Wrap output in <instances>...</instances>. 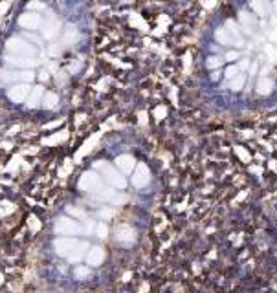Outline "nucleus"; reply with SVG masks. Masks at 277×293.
I'll use <instances>...</instances> for the list:
<instances>
[{
  "mask_svg": "<svg viewBox=\"0 0 277 293\" xmlns=\"http://www.w3.org/2000/svg\"><path fill=\"white\" fill-rule=\"evenodd\" d=\"M97 141H99V134H94L92 138H88V140H86L85 143H83L81 149L77 150V154H76V158H74V161H76V163H81V158L85 156V154H88L92 149H94V145H96Z\"/></svg>",
  "mask_w": 277,
  "mask_h": 293,
  "instance_id": "f257e3e1",
  "label": "nucleus"
},
{
  "mask_svg": "<svg viewBox=\"0 0 277 293\" xmlns=\"http://www.w3.org/2000/svg\"><path fill=\"white\" fill-rule=\"evenodd\" d=\"M76 247H77V242L68 240V238H61V240L55 242V249H57V253L62 257H68Z\"/></svg>",
  "mask_w": 277,
  "mask_h": 293,
  "instance_id": "f03ea898",
  "label": "nucleus"
},
{
  "mask_svg": "<svg viewBox=\"0 0 277 293\" xmlns=\"http://www.w3.org/2000/svg\"><path fill=\"white\" fill-rule=\"evenodd\" d=\"M105 259V251L101 249V247H92L90 253L86 255V260H88V264L90 266H99Z\"/></svg>",
  "mask_w": 277,
  "mask_h": 293,
  "instance_id": "7ed1b4c3",
  "label": "nucleus"
},
{
  "mask_svg": "<svg viewBox=\"0 0 277 293\" xmlns=\"http://www.w3.org/2000/svg\"><path fill=\"white\" fill-rule=\"evenodd\" d=\"M68 140V132L66 130H59V132H55L53 136H50V138H44L43 140V145H48V147H55V145L62 143V141Z\"/></svg>",
  "mask_w": 277,
  "mask_h": 293,
  "instance_id": "20e7f679",
  "label": "nucleus"
},
{
  "mask_svg": "<svg viewBox=\"0 0 277 293\" xmlns=\"http://www.w3.org/2000/svg\"><path fill=\"white\" fill-rule=\"evenodd\" d=\"M43 103H44V108H48V110H53L59 103V96L55 92H46L43 97Z\"/></svg>",
  "mask_w": 277,
  "mask_h": 293,
  "instance_id": "39448f33",
  "label": "nucleus"
},
{
  "mask_svg": "<svg viewBox=\"0 0 277 293\" xmlns=\"http://www.w3.org/2000/svg\"><path fill=\"white\" fill-rule=\"evenodd\" d=\"M28 94V87L26 85H20V87H13V90H10V97L13 101H22Z\"/></svg>",
  "mask_w": 277,
  "mask_h": 293,
  "instance_id": "423d86ee",
  "label": "nucleus"
},
{
  "mask_svg": "<svg viewBox=\"0 0 277 293\" xmlns=\"http://www.w3.org/2000/svg\"><path fill=\"white\" fill-rule=\"evenodd\" d=\"M15 209H17V207H15L11 202H8V200L0 202V215H2V217H8V215L15 213Z\"/></svg>",
  "mask_w": 277,
  "mask_h": 293,
  "instance_id": "0eeeda50",
  "label": "nucleus"
},
{
  "mask_svg": "<svg viewBox=\"0 0 277 293\" xmlns=\"http://www.w3.org/2000/svg\"><path fill=\"white\" fill-rule=\"evenodd\" d=\"M88 275H90V268H86V266H77L76 271H74V277L77 280H85Z\"/></svg>",
  "mask_w": 277,
  "mask_h": 293,
  "instance_id": "6e6552de",
  "label": "nucleus"
},
{
  "mask_svg": "<svg viewBox=\"0 0 277 293\" xmlns=\"http://www.w3.org/2000/svg\"><path fill=\"white\" fill-rule=\"evenodd\" d=\"M72 167H74L72 161H70V159H64V165L59 167V178H68V174H70Z\"/></svg>",
  "mask_w": 277,
  "mask_h": 293,
  "instance_id": "1a4fd4ad",
  "label": "nucleus"
},
{
  "mask_svg": "<svg viewBox=\"0 0 277 293\" xmlns=\"http://www.w3.org/2000/svg\"><path fill=\"white\" fill-rule=\"evenodd\" d=\"M41 97H44V88L43 87H37L33 90V96H29V106H37L35 101H39Z\"/></svg>",
  "mask_w": 277,
  "mask_h": 293,
  "instance_id": "9d476101",
  "label": "nucleus"
},
{
  "mask_svg": "<svg viewBox=\"0 0 277 293\" xmlns=\"http://www.w3.org/2000/svg\"><path fill=\"white\" fill-rule=\"evenodd\" d=\"M29 229L33 231V233H37V231L41 229V222H39V218L35 217V215L29 217Z\"/></svg>",
  "mask_w": 277,
  "mask_h": 293,
  "instance_id": "9b49d317",
  "label": "nucleus"
},
{
  "mask_svg": "<svg viewBox=\"0 0 277 293\" xmlns=\"http://www.w3.org/2000/svg\"><path fill=\"white\" fill-rule=\"evenodd\" d=\"M64 123V119H57V121H53V123H48V125H44L43 129L46 130V129H55V127H59V125H62Z\"/></svg>",
  "mask_w": 277,
  "mask_h": 293,
  "instance_id": "f8f14e48",
  "label": "nucleus"
},
{
  "mask_svg": "<svg viewBox=\"0 0 277 293\" xmlns=\"http://www.w3.org/2000/svg\"><path fill=\"white\" fill-rule=\"evenodd\" d=\"M107 233H109V229H107L105 226H99V227H97V235H99V238H105Z\"/></svg>",
  "mask_w": 277,
  "mask_h": 293,
  "instance_id": "ddd939ff",
  "label": "nucleus"
}]
</instances>
